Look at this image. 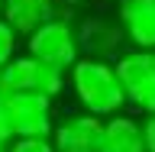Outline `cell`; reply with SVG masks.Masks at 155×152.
Instances as JSON below:
<instances>
[{
    "label": "cell",
    "instance_id": "cell-1",
    "mask_svg": "<svg viewBox=\"0 0 155 152\" xmlns=\"http://www.w3.org/2000/svg\"><path fill=\"white\" fill-rule=\"evenodd\" d=\"M68 78H71V91H74L84 113L107 120V117H116L126 107V94H123V84H120L113 62L84 55L68 68Z\"/></svg>",
    "mask_w": 155,
    "mask_h": 152
},
{
    "label": "cell",
    "instance_id": "cell-2",
    "mask_svg": "<svg viewBox=\"0 0 155 152\" xmlns=\"http://www.w3.org/2000/svg\"><path fill=\"white\" fill-rule=\"evenodd\" d=\"M65 91V71L42 65L32 55H13L0 68V94H42L55 100Z\"/></svg>",
    "mask_w": 155,
    "mask_h": 152
},
{
    "label": "cell",
    "instance_id": "cell-3",
    "mask_svg": "<svg viewBox=\"0 0 155 152\" xmlns=\"http://www.w3.org/2000/svg\"><path fill=\"white\" fill-rule=\"evenodd\" d=\"M13 139H48L55 130V104L42 94H3L0 97Z\"/></svg>",
    "mask_w": 155,
    "mask_h": 152
},
{
    "label": "cell",
    "instance_id": "cell-4",
    "mask_svg": "<svg viewBox=\"0 0 155 152\" xmlns=\"http://www.w3.org/2000/svg\"><path fill=\"white\" fill-rule=\"evenodd\" d=\"M26 49H29L32 58H39L42 65L58 68V71H68V68L78 62V55H81L78 32H74V26H71L65 16H52L48 23L32 29L26 36Z\"/></svg>",
    "mask_w": 155,
    "mask_h": 152
},
{
    "label": "cell",
    "instance_id": "cell-5",
    "mask_svg": "<svg viewBox=\"0 0 155 152\" xmlns=\"http://www.w3.org/2000/svg\"><path fill=\"white\" fill-rule=\"evenodd\" d=\"M116 75L123 84L126 104H133L145 117H155V52L133 49V52L120 55Z\"/></svg>",
    "mask_w": 155,
    "mask_h": 152
},
{
    "label": "cell",
    "instance_id": "cell-6",
    "mask_svg": "<svg viewBox=\"0 0 155 152\" xmlns=\"http://www.w3.org/2000/svg\"><path fill=\"white\" fill-rule=\"evenodd\" d=\"M100 136H104V120L81 110V113H68L55 120V130L48 139H52L55 152H97Z\"/></svg>",
    "mask_w": 155,
    "mask_h": 152
},
{
    "label": "cell",
    "instance_id": "cell-7",
    "mask_svg": "<svg viewBox=\"0 0 155 152\" xmlns=\"http://www.w3.org/2000/svg\"><path fill=\"white\" fill-rule=\"evenodd\" d=\"M120 29L133 49L155 52V0H120Z\"/></svg>",
    "mask_w": 155,
    "mask_h": 152
},
{
    "label": "cell",
    "instance_id": "cell-8",
    "mask_svg": "<svg viewBox=\"0 0 155 152\" xmlns=\"http://www.w3.org/2000/svg\"><path fill=\"white\" fill-rule=\"evenodd\" d=\"M52 16H58L55 0H3V13H0V19L13 26L16 36H29Z\"/></svg>",
    "mask_w": 155,
    "mask_h": 152
},
{
    "label": "cell",
    "instance_id": "cell-9",
    "mask_svg": "<svg viewBox=\"0 0 155 152\" xmlns=\"http://www.w3.org/2000/svg\"><path fill=\"white\" fill-rule=\"evenodd\" d=\"M97 152H145L142 143V123L133 117H107L104 120V136Z\"/></svg>",
    "mask_w": 155,
    "mask_h": 152
},
{
    "label": "cell",
    "instance_id": "cell-10",
    "mask_svg": "<svg viewBox=\"0 0 155 152\" xmlns=\"http://www.w3.org/2000/svg\"><path fill=\"white\" fill-rule=\"evenodd\" d=\"M78 32V49L81 52H87L91 58H107L110 52H116L120 49V42H123V29H120V23H107V19H84L81 23V29H74Z\"/></svg>",
    "mask_w": 155,
    "mask_h": 152
},
{
    "label": "cell",
    "instance_id": "cell-11",
    "mask_svg": "<svg viewBox=\"0 0 155 152\" xmlns=\"http://www.w3.org/2000/svg\"><path fill=\"white\" fill-rule=\"evenodd\" d=\"M16 42H19V36L13 32V26H7V23L0 19V68L16 55Z\"/></svg>",
    "mask_w": 155,
    "mask_h": 152
},
{
    "label": "cell",
    "instance_id": "cell-12",
    "mask_svg": "<svg viewBox=\"0 0 155 152\" xmlns=\"http://www.w3.org/2000/svg\"><path fill=\"white\" fill-rule=\"evenodd\" d=\"M7 152H55L52 139H13Z\"/></svg>",
    "mask_w": 155,
    "mask_h": 152
},
{
    "label": "cell",
    "instance_id": "cell-13",
    "mask_svg": "<svg viewBox=\"0 0 155 152\" xmlns=\"http://www.w3.org/2000/svg\"><path fill=\"white\" fill-rule=\"evenodd\" d=\"M142 143H145V152H155V117H145V123H142Z\"/></svg>",
    "mask_w": 155,
    "mask_h": 152
},
{
    "label": "cell",
    "instance_id": "cell-14",
    "mask_svg": "<svg viewBox=\"0 0 155 152\" xmlns=\"http://www.w3.org/2000/svg\"><path fill=\"white\" fill-rule=\"evenodd\" d=\"M13 143V133H10L7 113H3V104H0V152H7V146Z\"/></svg>",
    "mask_w": 155,
    "mask_h": 152
},
{
    "label": "cell",
    "instance_id": "cell-15",
    "mask_svg": "<svg viewBox=\"0 0 155 152\" xmlns=\"http://www.w3.org/2000/svg\"><path fill=\"white\" fill-rule=\"evenodd\" d=\"M0 13H3V0H0Z\"/></svg>",
    "mask_w": 155,
    "mask_h": 152
},
{
    "label": "cell",
    "instance_id": "cell-16",
    "mask_svg": "<svg viewBox=\"0 0 155 152\" xmlns=\"http://www.w3.org/2000/svg\"><path fill=\"white\" fill-rule=\"evenodd\" d=\"M68 3H74V0H68Z\"/></svg>",
    "mask_w": 155,
    "mask_h": 152
},
{
    "label": "cell",
    "instance_id": "cell-17",
    "mask_svg": "<svg viewBox=\"0 0 155 152\" xmlns=\"http://www.w3.org/2000/svg\"><path fill=\"white\" fill-rule=\"evenodd\" d=\"M0 97H3V94H0Z\"/></svg>",
    "mask_w": 155,
    "mask_h": 152
}]
</instances>
